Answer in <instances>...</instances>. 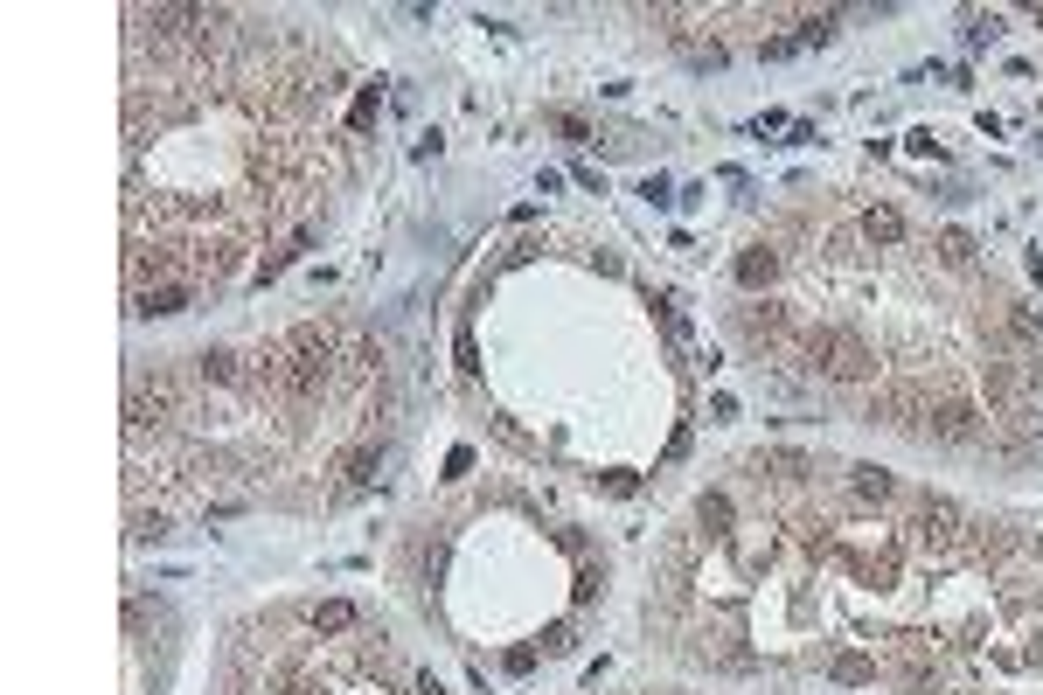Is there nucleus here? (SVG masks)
<instances>
[{"label":"nucleus","mask_w":1043,"mask_h":695,"mask_svg":"<svg viewBox=\"0 0 1043 695\" xmlns=\"http://www.w3.org/2000/svg\"><path fill=\"white\" fill-rule=\"evenodd\" d=\"M807 355H814V369H828V376H842V383L870 369V362H863V348H856V341H842V334H814V341H807Z\"/></svg>","instance_id":"obj_1"},{"label":"nucleus","mask_w":1043,"mask_h":695,"mask_svg":"<svg viewBox=\"0 0 1043 695\" xmlns=\"http://www.w3.org/2000/svg\"><path fill=\"white\" fill-rule=\"evenodd\" d=\"M835 682H877V668H870L863 654H842V661H835Z\"/></svg>","instance_id":"obj_13"},{"label":"nucleus","mask_w":1043,"mask_h":695,"mask_svg":"<svg viewBox=\"0 0 1043 695\" xmlns=\"http://www.w3.org/2000/svg\"><path fill=\"white\" fill-rule=\"evenodd\" d=\"M1009 327L1023 334V341H1043V320L1030 313V306H1009Z\"/></svg>","instance_id":"obj_14"},{"label":"nucleus","mask_w":1043,"mask_h":695,"mask_svg":"<svg viewBox=\"0 0 1043 695\" xmlns=\"http://www.w3.org/2000/svg\"><path fill=\"white\" fill-rule=\"evenodd\" d=\"M376 473H383V445H362V452H348V459H341V494H362V487H376Z\"/></svg>","instance_id":"obj_3"},{"label":"nucleus","mask_w":1043,"mask_h":695,"mask_svg":"<svg viewBox=\"0 0 1043 695\" xmlns=\"http://www.w3.org/2000/svg\"><path fill=\"white\" fill-rule=\"evenodd\" d=\"M1037 21H1043V7H1037Z\"/></svg>","instance_id":"obj_19"},{"label":"nucleus","mask_w":1043,"mask_h":695,"mask_svg":"<svg viewBox=\"0 0 1043 695\" xmlns=\"http://www.w3.org/2000/svg\"><path fill=\"white\" fill-rule=\"evenodd\" d=\"M849 487H856L863 501H891V494H897V480L884 473V466H856V480H849Z\"/></svg>","instance_id":"obj_10"},{"label":"nucleus","mask_w":1043,"mask_h":695,"mask_svg":"<svg viewBox=\"0 0 1043 695\" xmlns=\"http://www.w3.org/2000/svg\"><path fill=\"white\" fill-rule=\"evenodd\" d=\"M960 529H967V515L953 501H918V536L925 543H960Z\"/></svg>","instance_id":"obj_2"},{"label":"nucleus","mask_w":1043,"mask_h":695,"mask_svg":"<svg viewBox=\"0 0 1043 695\" xmlns=\"http://www.w3.org/2000/svg\"><path fill=\"white\" fill-rule=\"evenodd\" d=\"M863 237H870V244H904V216L884 209V202H877V209H863Z\"/></svg>","instance_id":"obj_9"},{"label":"nucleus","mask_w":1043,"mask_h":695,"mask_svg":"<svg viewBox=\"0 0 1043 695\" xmlns=\"http://www.w3.org/2000/svg\"><path fill=\"white\" fill-rule=\"evenodd\" d=\"M571 647H578V633H571V626H564V619H557V626H550V633H543V654H571Z\"/></svg>","instance_id":"obj_15"},{"label":"nucleus","mask_w":1043,"mask_h":695,"mask_svg":"<svg viewBox=\"0 0 1043 695\" xmlns=\"http://www.w3.org/2000/svg\"><path fill=\"white\" fill-rule=\"evenodd\" d=\"M835 21H842V14H807V21H800V49H814V42H835Z\"/></svg>","instance_id":"obj_12"},{"label":"nucleus","mask_w":1043,"mask_h":695,"mask_svg":"<svg viewBox=\"0 0 1043 695\" xmlns=\"http://www.w3.org/2000/svg\"><path fill=\"white\" fill-rule=\"evenodd\" d=\"M306 626L313 633H355V605L348 598H320V605H306Z\"/></svg>","instance_id":"obj_4"},{"label":"nucleus","mask_w":1043,"mask_h":695,"mask_svg":"<svg viewBox=\"0 0 1043 695\" xmlns=\"http://www.w3.org/2000/svg\"><path fill=\"white\" fill-rule=\"evenodd\" d=\"M536 668V647H508V675H529Z\"/></svg>","instance_id":"obj_16"},{"label":"nucleus","mask_w":1043,"mask_h":695,"mask_svg":"<svg viewBox=\"0 0 1043 695\" xmlns=\"http://www.w3.org/2000/svg\"><path fill=\"white\" fill-rule=\"evenodd\" d=\"M195 376H202V383H237L244 362H237L230 348H202V355H195Z\"/></svg>","instance_id":"obj_7"},{"label":"nucleus","mask_w":1043,"mask_h":695,"mask_svg":"<svg viewBox=\"0 0 1043 695\" xmlns=\"http://www.w3.org/2000/svg\"><path fill=\"white\" fill-rule=\"evenodd\" d=\"M181 306H188V285H153V292L133 299V313H140V320H167V313H181Z\"/></svg>","instance_id":"obj_5"},{"label":"nucleus","mask_w":1043,"mask_h":695,"mask_svg":"<svg viewBox=\"0 0 1043 695\" xmlns=\"http://www.w3.org/2000/svg\"><path fill=\"white\" fill-rule=\"evenodd\" d=\"M418 695H446V689H439V682H432V675H418Z\"/></svg>","instance_id":"obj_18"},{"label":"nucleus","mask_w":1043,"mask_h":695,"mask_svg":"<svg viewBox=\"0 0 1043 695\" xmlns=\"http://www.w3.org/2000/svg\"><path fill=\"white\" fill-rule=\"evenodd\" d=\"M925 431H939V438H974V411H967V404H939V411H925Z\"/></svg>","instance_id":"obj_8"},{"label":"nucleus","mask_w":1043,"mask_h":695,"mask_svg":"<svg viewBox=\"0 0 1043 695\" xmlns=\"http://www.w3.org/2000/svg\"><path fill=\"white\" fill-rule=\"evenodd\" d=\"M598 584H605V577H598L592 563H585V570H578V598H585V605H592V598H598Z\"/></svg>","instance_id":"obj_17"},{"label":"nucleus","mask_w":1043,"mask_h":695,"mask_svg":"<svg viewBox=\"0 0 1043 695\" xmlns=\"http://www.w3.org/2000/svg\"><path fill=\"white\" fill-rule=\"evenodd\" d=\"M939 258H946L953 272H967V265H974V237H967V230H939Z\"/></svg>","instance_id":"obj_11"},{"label":"nucleus","mask_w":1043,"mask_h":695,"mask_svg":"<svg viewBox=\"0 0 1043 695\" xmlns=\"http://www.w3.org/2000/svg\"><path fill=\"white\" fill-rule=\"evenodd\" d=\"M772 278H779V251L751 244L745 258H738V285H745V292H758V285H772Z\"/></svg>","instance_id":"obj_6"}]
</instances>
